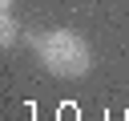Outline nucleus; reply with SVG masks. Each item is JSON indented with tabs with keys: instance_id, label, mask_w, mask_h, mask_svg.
I'll list each match as a JSON object with an SVG mask.
<instances>
[{
	"instance_id": "f03ea898",
	"label": "nucleus",
	"mask_w": 129,
	"mask_h": 121,
	"mask_svg": "<svg viewBox=\"0 0 129 121\" xmlns=\"http://www.w3.org/2000/svg\"><path fill=\"white\" fill-rule=\"evenodd\" d=\"M0 40L16 44V20H12V12H0Z\"/></svg>"
},
{
	"instance_id": "f257e3e1",
	"label": "nucleus",
	"mask_w": 129,
	"mask_h": 121,
	"mask_svg": "<svg viewBox=\"0 0 129 121\" xmlns=\"http://www.w3.org/2000/svg\"><path fill=\"white\" fill-rule=\"evenodd\" d=\"M28 48H32V56L52 77H85L89 65H93V52H89L85 36L81 32H69V28L36 32V36H28Z\"/></svg>"
},
{
	"instance_id": "7ed1b4c3",
	"label": "nucleus",
	"mask_w": 129,
	"mask_h": 121,
	"mask_svg": "<svg viewBox=\"0 0 129 121\" xmlns=\"http://www.w3.org/2000/svg\"><path fill=\"white\" fill-rule=\"evenodd\" d=\"M0 8H4V12H12V0H0Z\"/></svg>"
}]
</instances>
